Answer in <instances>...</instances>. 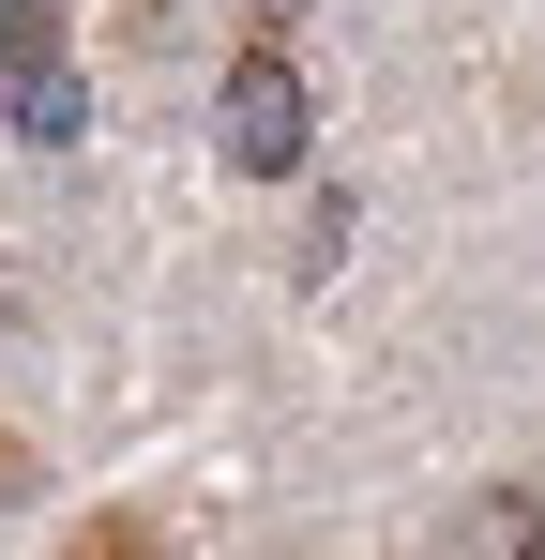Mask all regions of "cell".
<instances>
[{"instance_id": "2", "label": "cell", "mask_w": 545, "mask_h": 560, "mask_svg": "<svg viewBox=\"0 0 545 560\" xmlns=\"http://www.w3.org/2000/svg\"><path fill=\"white\" fill-rule=\"evenodd\" d=\"M0 106H15V137H31V152H77V137H91V92H77V61H61V46H46V61H15Z\"/></svg>"}, {"instance_id": "1", "label": "cell", "mask_w": 545, "mask_h": 560, "mask_svg": "<svg viewBox=\"0 0 545 560\" xmlns=\"http://www.w3.org/2000/svg\"><path fill=\"white\" fill-rule=\"evenodd\" d=\"M212 152H228L243 183H288V167H303V77H288L272 46L228 77V106H212Z\"/></svg>"}, {"instance_id": "3", "label": "cell", "mask_w": 545, "mask_h": 560, "mask_svg": "<svg viewBox=\"0 0 545 560\" xmlns=\"http://www.w3.org/2000/svg\"><path fill=\"white\" fill-rule=\"evenodd\" d=\"M46 46H61V15H46V0H0V77H15V61H46Z\"/></svg>"}]
</instances>
